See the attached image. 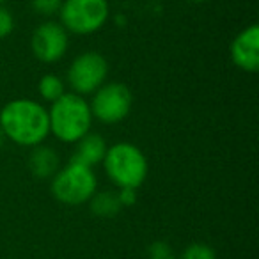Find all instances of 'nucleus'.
<instances>
[{"mask_svg": "<svg viewBox=\"0 0 259 259\" xmlns=\"http://www.w3.org/2000/svg\"><path fill=\"white\" fill-rule=\"evenodd\" d=\"M32 54L45 64H54L61 61L66 55L69 47L68 30L57 22H45L34 30L32 41Z\"/></svg>", "mask_w": 259, "mask_h": 259, "instance_id": "obj_8", "label": "nucleus"}, {"mask_svg": "<svg viewBox=\"0 0 259 259\" xmlns=\"http://www.w3.org/2000/svg\"><path fill=\"white\" fill-rule=\"evenodd\" d=\"M98 188L96 174L91 167L69 162L52 178V194L61 204L82 206L91 201Z\"/></svg>", "mask_w": 259, "mask_h": 259, "instance_id": "obj_4", "label": "nucleus"}, {"mask_svg": "<svg viewBox=\"0 0 259 259\" xmlns=\"http://www.w3.org/2000/svg\"><path fill=\"white\" fill-rule=\"evenodd\" d=\"M64 0H30V6L36 13L43 16L57 15L61 11V6Z\"/></svg>", "mask_w": 259, "mask_h": 259, "instance_id": "obj_16", "label": "nucleus"}, {"mask_svg": "<svg viewBox=\"0 0 259 259\" xmlns=\"http://www.w3.org/2000/svg\"><path fill=\"white\" fill-rule=\"evenodd\" d=\"M76 148L69 162L80 163L93 169L94 165L103 162V156L107 153V142L100 134H85L78 142H75Z\"/></svg>", "mask_w": 259, "mask_h": 259, "instance_id": "obj_10", "label": "nucleus"}, {"mask_svg": "<svg viewBox=\"0 0 259 259\" xmlns=\"http://www.w3.org/2000/svg\"><path fill=\"white\" fill-rule=\"evenodd\" d=\"M61 25L76 36H89L103 29L110 16L107 0H64L61 6Z\"/></svg>", "mask_w": 259, "mask_h": 259, "instance_id": "obj_5", "label": "nucleus"}, {"mask_svg": "<svg viewBox=\"0 0 259 259\" xmlns=\"http://www.w3.org/2000/svg\"><path fill=\"white\" fill-rule=\"evenodd\" d=\"M15 30V16L4 4H0V39L8 37Z\"/></svg>", "mask_w": 259, "mask_h": 259, "instance_id": "obj_17", "label": "nucleus"}, {"mask_svg": "<svg viewBox=\"0 0 259 259\" xmlns=\"http://www.w3.org/2000/svg\"><path fill=\"white\" fill-rule=\"evenodd\" d=\"M29 169L39 180L54 178V174L59 170V155L48 146H36L29 156Z\"/></svg>", "mask_w": 259, "mask_h": 259, "instance_id": "obj_11", "label": "nucleus"}, {"mask_svg": "<svg viewBox=\"0 0 259 259\" xmlns=\"http://www.w3.org/2000/svg\"><path fill=\"white\" fill-rule=\"evenodd\" d=\"M103 167L110 181L119 188H139L148 178V158L132 142H117L107 148Z\"/></svg>", "mask_w": 259, "mask_h": 259, "instance_id": "obj_3", "label": "nucleus"}, {"mask_svg": "<svg viewBox=\"0 0 259 259\" xmlns=\"http://www.w3.org/2000/svg\"><path fill=\"white\" fill-rule=\"evenodd\" d=\"M4 2H8V0H0V4H4Z\"/></svg>", "mask_w": 259, "mask_h": 259, "instance_id": "obj_21", "label": "nucleus"}, {"mask_svg": "<svg viewBox=\"0 0 259 259\" xmlns=\"http://www.w3.org/2000/svg\"><path fill=\"white\" fill-rule=\"evenodd\" d=\"M148 259H176V254L167 241H153L148 247Z\"/></svg>", "mask_w": 259, "mask_h": 259, "instance_id": "obj_15", "label": "nucleus"}, {"mask_svg": "<svg viewBox=\"0 0 259 259\" xmlns=\"http://www.w3.org/2000/svg\"><path fill=\"white\" fill-rule=\"evenodd\" d=\"M50 134L64 144H75L85 134L91 132L93 114L89 101L75 93L62 94L59 100L52 103L48 110Z\"/></svg>", "mask_w": 259, "mask_h": 259, "instance_id": "obj_2", "label": "nucleus"}, {"mask_svg": "<svg viewBox=\"0 0 259 259\" xmlns=\"http://www.w3.org/2000/svg\"><path fill=\"white\" fill-rule=\"evenodd\" d=\"M192 4H202V2H208V0H188Z\"/></svg>", "mask_w": 259, "mask_h": 259, "instance_id": "obj_20", "label": "nucleus"}, {"mask_svg": "<svg viewBox=\"0 0 259 259\" xmlns=\"http://www.w3.org/2000/svg\"><path fill=\"white\" fill-rule=\"evenodd\" d=\"M0 128L6 141L22 148H36L50 135L48 110L39 101L29 98L13 100L0 110Z\"/></svg>", "mask_w": 259, "mask_h": 259, "instance_id": "obj_1", "label": "nucleus"}, {"mask_svg": "<svg viewBox=\"0 0 259 259\" xmlns=\"http://www.w3.org/2000/svg\"><path fill=\"white\" fill-rule=\"evenodd\" d=\"M176 259H217V254L209 245L206 243H192L181 252L180 257Z\"/></svg>", "mask_w": 259, "mask_h": 259, "instance_id": "obj_14", "label": "nucleus"}, {"mask_svg": "<svg viewBox=\"0 0 259 259\" xmlns=\"http://www.w3.org/2000/svg\"><path fill=\"white\" fill-rule=\"evenodd\" d=\"M108 76V62L98 52H83L69 64L66 80L75 94H93Z\"/></svg>", "mask_w": 259, "mask_h": 259, "instance_id": "obj_7", "label": "nucleus"}, {"mask_svg": "<svg viewBox=\"0 0 259 259\" xmlns=\"http://www.w3.org/2000/svg\"><path fill=\"white\" fill-rule=\"evenodd\" d=\"M117 197L122 208L126 206H134L137 202V188H119Z\"/></svg>", "mask_w": 259, "mask_h": 259, "instance_id": "obj_18", "label": "nucleus"}, {"mask_svg": "<svg viewBox=\"0 0 259 259\" xmlns=\"http://www.w3.org/2000/svg\"><path fill=\"white\" fill-rule=\"evenodd\" d=\"M231 61L247 73L259 69V25H248L231 43Z\"/></svg>", "mask_w": 259, "mask_h": 259, "instance_id": "obj_9", "label": "nucleus"}, {"mask_svg": "<svg viewBox=\"0 0 259 259\" xmlns=\"http://www.w3.org/2000/svg\"><path fill=\"white\" fill-rule=\"evenodd\" d=\"M37 91H39V96L43 98L45 101L54 103L62 94H66V83H64V80L57 75H45V76H41L39 83H37Z\"/></svg>", "mask_w": 259, "mask_h": 259, "instance_id": "obj_13", "label": "nucleus"}, {"mask_svg": "<svg viewBox=\"0 0 259 259\" xmlns=\"http://www.w3.org/2000/svg\"><path fill=\"white\" fill-rule=\"evenodd\" d=\"M4 142H6V135H4V132H2V128H0V149H2Z\"/></svg>", "mask_w": 259, "mask_h": 259, "instance_id": "obj_19", "label": "nucleus"}, {"mask_svg": "<svg viewBox=\"0 0 259 259\" xmlns=\"http://www.w3.org/2000/svg\"><path fill=\"white\" fill-rule=\"evenodd\" d=\"M91 211L100 219H112L122 209L121 202H119L117 192H100L94 194L89 201Z\"/></svg>", "mask_w": 259, "mask_h": 259, "instance_id": "obj_12", "label": "nucleus"}, {"mask_svg": "<svg viewBox=\"0 0 259 259\" xmlns=\"http://www.w3.org/2000/svg\"><path fill=\"white\" fill-rule=\"evenodd\" d=\"M132 103V91L121 82H110L103 83L96 93H93L89 107L93 119H98L105 124H117L128 117Z\"/></svg>", "mask_w": 259, "mask_h": 259, "instance_id": "obj_6", "label": "nucleus"}]
</instances>
